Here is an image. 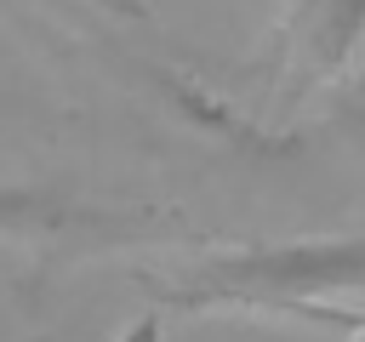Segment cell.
<instances>
[{"label":"cell","instance_id":"cell-2","mask_svg":"<svg viewBox=\"0 0 365 342\" xmlns=\"http://www.w3.org/2000/svg\"><path fill=\"white\" fill-rule=\"evenodd\" d=\"M154 336H160V319H143V325H131L120 342H154Z\"/></svg>","mask_w":365,"mask_h":342},{"label":"cell","instance_id":"cell-1","mask_svg":"<svg viewBox=\"0 0 365 342\" xmlns=\"http://www.w3.org/2000/svg\"><path fill=\"white\" fill-rule=\"evenodd\" d=\"M359 279V245L336 239V245H251L234 256H205L200 268H188L182 279H171V296L182 308H262V314H336L342 325H354V308H331L325 296H348Z\"/></svg>","mask_w":365,"mask_h":342}]
</instances>
